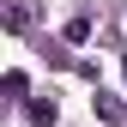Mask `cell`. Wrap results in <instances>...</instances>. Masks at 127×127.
Listing matches in <instances>:
<instances>
[{
	"label": "cell",
	"mask_w": 127,
	"mask_h": 127,
	"mask_svg": "<svg viewBox=\"0 0 127 127\" xmlns=\"http://www.w3.org/2000/svg\"><path fill=\"white\" fill-rule=\"evenodd\" d=\"M30 24H36V0H6V30L12 36H24Z\"/></svg>",
	"instance_id": "obj_1"
},
{
	"label": "cell",
	"mask_w": 127,
	"mask_h": 127,
	"mask_svg": "<svg viewBox=\"0 0 127 127\" xmlns=\"http://www.w3.org/2000/svg\"><path fill=\"white\" fill-rule=\"evenodd\" d=\"M97 115H103L109 127H121V121H127V109H121V97H103V91H97Z\"/></svg>",
	"instance_id": "obj_4"
},
{
	"label": "cell",
	"mask_w": 127,
	"mask_h": 127,
	"mask_svg": "<svg viewBox=\"0 0 127 127\" xmlns=\"http://www.w3.org/2000/svg\"><path fill=\"white\" fill-rule=\"evenodd\" d=\"M24 115L36 121V127H55V115H61V109H55V97H30V103H24Z\"/></svg>",
	"instance_id": "obj_2"
},
{
	"label": "cell",
	"mask_w": 127,
	"mask_h": 127,
	"mask_svg": "<svg viewBox=\"0 0 127 127\" xmlns=\"http://www.w3.org/2000/svg\"><path fill=\"white\" fill-rule=\"evenodd\" d=\"M0 91H6L12 103H30V79H24V73H6V79H0Z\"/></svg>",
	"instance_id": "obj_3"
}]
</instances>
